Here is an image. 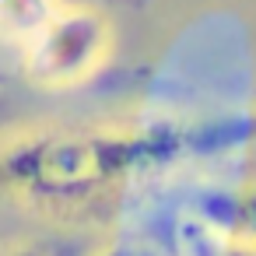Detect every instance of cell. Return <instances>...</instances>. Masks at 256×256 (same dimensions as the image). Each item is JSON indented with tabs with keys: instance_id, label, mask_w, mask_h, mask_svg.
<instances>
[{
	"instance_id": "3",
	"label": "cell",
	"mask_w": 256,
	"mask_h": 256,
	"mask_svg": "<svg viewBox=\"0 0 256 256\" xmlns=\"http://www.w3.org/2000/svg\"><path fill=\"white\" fill-rule=\"evenodd\" d=\"M64 0H0V32L14 36L18 42L28 39Z\"/></svg>"
},
{
	"instance_id": "2",
	"label": "cell",
	"mask_w": 256,
	"mask_h": 256,
	"mask_svg": "<svg viewBox=\"0 0 256 256\" xmlns=\"http://www.w3.org/2000/svg\"><path fill=\"white\" fill-rule=\"evenodd\" d=\"M116 28L88 4H60L28 39H22L25 74L39 88L88 84L112 56Z\"/></svg>"
},
{
	"instance_id": "4",
	"label": "cell",
	"mask_w": 256,
	"mask_h": 256,
	"mask_svg": "<svg viewBox=\"0 0 256 256\" xmlns=\"http://www.w3.org/2000/svg\"><path fill=\"white\" fill-rule=\"evenodd\" d=\"M95 256H182V246L176 249L165 238L148 232H112L95 249Z\"/></svg>"
},
{
	"instance_id": "1",
	"label": "cell",
	"mask_w": 256,
	"mask_h": 256,
	"mask_svg": "<svg viewBox=\"0 0 256 256\" xmlns=\"http://www.w3.org/2000/svg\"><path fill=\"white\" fill-rule=\"evenodd\" d=\"M168 123H56L0 151V186L18 204L67 224H98L137 182L186 154Z\"/></svg>"
},
{
	"instance_id": "5",
	"label": "cell",
	"mask_w": 256,
	"mask_h": 256,
	"mask_svg": "<svg viewBox=\"0 0 256 256\" xmlns=\"http://www.w3.org/2000/svg\"><path fill=\"white\" fill-rule=\"evenodd\" d=\"M210 256H256V246H232V242H214Z\"/></svg>"
}]
</instances>
